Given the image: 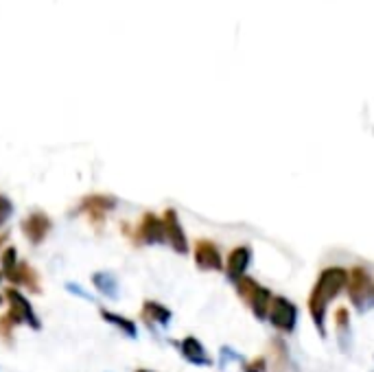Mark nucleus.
Here are the masks:
<instances>
[{
	"mask_svg": "<svg viewBox=\"0 0 374 372\" xmlns=\"http://www.w3.org/2000/svg\"><path fill=\"white\" fill-rule=\"evenodd\" d=\"M193 256H195V265L201 272H222L224 269V259L219 246L210 239H197L195 248H193Z\"/></svg>",
	"mask_w": 374,
	"mask_h": 372,
	"instance_id": "0eeeda50",
	"label": "nucleus"
},
{
	"mask_svg": "<svg viewBox=\"0 0 374 372\" xmlns=\"http://www.w3.org/2000/svg\"><path fill=\"white\" fill-rule=\"evenodd\" d=\"M20 228H22V235L27 237L29 243H33V246H40V243H44L46 237L50 235V230H53V222H50V217L46 213L33 211V213H29L27 217H24Z\"/></svg>",
	"mask_w": 374,
	"mask_h": 372,
	"instance_id": "423d86ee",
	"label": "nucleus"
},
{
	"mask_svg": "<svg viewBox=\"0 0 374 372\" xmlns=\"http://www.w3.org/2000/svg\"><path fill=\"white\" fill-rule=\"evenodd\" d=\"M101 317H103V322L112 324L116 331H121L123 335H127L130 340H136V337H138V326H136L134 320L125 317V315H119V313H114V311H110V309H101Z\"/></svg>",
	"mask_w": 374,
	"mask_h": 372,
	"instance_id": "dca6fc26",
	"label": "nucleus"
},
{
	"mask_svg": "<svg viewBox=\"0 0 374 372\" xmlns=\"http://www.w3.org/2000/svg\"><path fill=\"white\" fill-rule=\"evenodd\" d=\"M7 239H9V235H7V233H5L3 237H0V248H3V243H5ZM0 280H3V274H0Z\"/></svg>",
	"mask_w": 374,
	"mask_h": 372,
	"instance_id": "4be33fe9",
	"label": "nucleus"
},
{
	"mask_svg": "<svg viewBox=\"0 0 374 372\" xmlns=\"http://www.w3.org/2000/svg\"><path fill=\"white\" fill-rule=\"evenodd\" d=\"M5 302L9 304V315L11 320L16 322V326L24 324V326H29L33 331H40L42 329V322L37 320V313L33 309V304L31 300H27V296L16 289V287H9L5 291Z\"/></svg>",
	"mask_w": 374,
	"mask_h": 372,
	"instance_id": "20e7f679",
	"label": "nucleus"
},
{
	"mask_svg": "<svg viewBox=\"0 0 374 372\" xmlns=\"http://www.w3.org/2000/svg\"><path fill=\"white\" fill-rule=\"evenodd\" d=\"M11 215H14V202L0 193V228L11 219Z\"/></svg>",
	"mask_w": 374,
	"mask_h": 372,
	"instance_id": "a211bd4d",
	"label": "nucleus"
},
{
	"mask_svg": "<svg viewBox=\"0 0 374 372\" xmlns=\"http://www.w3.org/2000/svg\"><path fill=\"white\" fill-rule=\"evenodd\" d=\"M348 296H351V302L355 309L359 311H368L374 306V278L370 276V272L366 267H353L348 272Z\"/></svg>",
	"mask_w": 374,
	"mask_h": 372,
	"instance_id": "7ed1b4c3",
	"label": "nucleus"
},
{
	"mask_svg": "<svg viewBox=\"0 0 374 372\" xmlns=\"http://www.w3.org/2000/svg\"><path fill=\"white\" fill-rule=\"evenodd\" d=\"M237 293L241 296V300L250 306V311L254 313L256 320H267V313H269V304H272V291L267 287L259 285V280H254L250 276H243L239 278L237 283Z\"/></svg>",
	"mask_w": 374,
	"mask_h": 372,
	"instance_id": "f03ea898",
	"label": "nucleus"
},
{
	"mask_svg": "<svg viewBox=\"0 0 374 372\" xmlns=\"http://www.w3.org/2000/svg\"><path fill=\"white\" fill-rule=\"evenodd\" d=\"M116 206H119V199L112 197V195H86L81 199V211L88 215V219L92 222L95 226H101L103 222H106V217L110 211H114Z\"/></svg>",
	"mask_w": 374,
	"mask_h": 372,
	"instance_id": "1a4fd4ad",
	"label": "nucleus"
},
{
	"mask_svg": "<svg viewBox=\"0 0 374 372\" xmlns=\"http://www.w3.org/2000/svg\"><path fill=\"white\" fill-rule=\"evenodd\" d=\"M177 349H179V355L193 366H201V368L213 366V357L208 355L206 346L195 335H186L182 342H177Z\"/></svg>",
	"mask_w": 374,
	"mask_h": 372,
	"instance_id": "9b49d317",
	"label": "nucleus"
},
{
	"mask_svg": "<svg viewBox=\"0 0 374 372\" xmlns=\"http://www.w3.org/2000/svg\"><path fill=\"white\" fill-rule=\"evenodd\" d=\"M5 302V293H0V304H3Z\"/></svg>",
	"mask_w": 374,
	"mask_h": 372,
	"instance_id": "b1692460",
	"label": "nucleus"
},
{
	"mask_svg": "<svg viewBox=\"0 0 374 372\" xmlns=\"http://www.w3.org/2000/svg\"><path fill=\"white\" fill-rule=\"evenodd\" d=\"M348 285V272L344 267H326L315 280V285L308 293V313H311L313 326L317 329V333L322 337L326 335V309L328 304L339 296V293L346 289Z\"/></svg>",
	"mask_w": 374,
	"mask_h": 372,
	"instance_id": "f257e3e1",
	"label": "nucleus"
},
{
	"mask_svg": "<svg viewBox=\"0 0 374 372\" xmlns=\"http://www.w3.org/2000/svg\"><path fill=\"white\" fill-rule=\"evenodd\" d=\"M143 317L149 326H160V329H166L171 324L173 320V313L169 306H164L162 302H156V300H147L143 304Z\"/></svg>",
	"mask_w": 374,
	"mask_h": 372,
	"instance_id": "4468645a",
	"label": "nucleus"
},
{
	"mask_svg": "<svg viewBox=\"0 0 374 372\" xmlns=\"http://www.w3.org/2000/svg\"><path fill=\"white\" fill-rule=\"evenodd\" d=\"M162 222H164V235H166V243L177 252V254H188L190 248H188V239H186V233L182 228V222H179V217L173 208H166L164 215H162Z\"/></svg>",
	"mask_w": 374,
	"mask_h": 372,
	"instance_id": "6e6552de",
	"label": "nucleus"
},
{
	"mask_svg": "<svg viewBox=\"0 0 374 372\" xmlns=\"http://www.w3.org/2000/svg\"><path fill=\"white\" fill-rule=\"evenodd\" d=\"M250 263H252V248L250 246H237L228 254V261L224 263L226 276L232 280V283H237V280L243 278L245 272H248Z\"/></svg>",
	"mask_w": 374,
	"mask_h": 372,
	"instance_id": "f8f14e48",
	"label": "nucleus"
},
{
	"mask_svg": "<svg viewBox=\"0 0 374 372\" xmlns=\"http://www.w3.org/2000/svg\"><path fill=\"white\" fill-rule=\"evenodd\" d=\"M14 329H16V322L11 320L9 313L0 317V337L9 342V340H11V333H14Z\"/></svg>",
	"mask_w": 374,
	"mask_h": 372,
	"instance_id": "aec40b11",
	"label": "nucleus"
},
{
	"mask_svg": "<svg viewBox=\"0 0 374 372\" xmlns=\"http://www.w3.org/2000/svg\"><path fill=\"white\" fill-rule=\"evenodd\" d=\"M5 280H9V283L14 285L16 289L24 287V289H29V291L40 293V276H37L35 269L31 265H27V263H18V267Z\"/></svg>",
	"mask_w": 374,
	"mask_h": 372,
	"instance_id": "ddd939ff",
	"label": "nucleus"
},
{
	"mask_svg": "<svg viewBox=\"0 0 374 372\" xmlns=\"http://www.w3.org/2000/svg\"><path fill=\"white\" fill-rule=\"evenodd\" d=\"M335 326H337V335H339V346L344 351L351 349V315H348L346 306H339L335 311Z\"/></svg>",
	"mask_w": 374,
	"mask_h": 372,
	"instance_id": "f3484780",
	"label": "nucleus"
},
{
	"mask_svg": "<svg viewBox=\"0 0 374 372\" xmlns=\"http://www.w3.org/2000/svg\"><path fill=\"white\" fill-rule=\"evenodd\" d=\"M63 287H66V291H68V293H72V296H79V298H81V300H86V302H97L92 293H88V291H86L79 283H66Z\"/></svg>",
	"mask_w": 374,
	"mask_h": 372,
	"instance_id": "6ab92c4d",
	"label": "nucleus"
},
{
	"mask_svg": "<svg viewBox=\"0 0 374 372\" xmlns=\"http://www.w3.org/2000/svg\"><path fill=\"white\" fill-rule=\"evenodd\" d=\"M136 372H153V370H149V368H138Z\"/></svg>",
	"mask_w": 374,
	"mask_h": 372,
	"instance_id": "5701e85b",
	"label": "nucleus"
},
{
	"mask_svg": "<svg viewBox=\"0 0 374 372\" xmlns=\"http://www.w3.org/2000/svg\"><path fill=\"white\" fill-rule=\"evenodd\" d=\"M243 372H267V359L256 357V359H252V362L243 364Z\"/></svg>",
	"mask_w": 374,
	"mask_h": 372,
	"instance_id": "412c9836",
	"label": "nucleus"
},
{
	"mask_svg": "<svg viewBox=\"0 0 374 372\" xmlns=\"http://www.w3.org/2000/svg\"><path fill=\"white\" fill-rule=\"evenodd\" d=\"M136 235H138V241L143 243V246H162V243H166L162 217L153 215V213H145L143 219H140V224H138Z\"/></svg>",
	"mask_w": 374,
	"mask_h": 372,
	"instance_id": "9d476101",
	"label": "nucleus"
},
{
	"mask_svg": "<svg viewBox=\"0 0 374 372\" xmlns=\"http://www.w3.org/2000/svg\"><path fill=\"white\" fill-rule=\"evenodd\" d=\"M92 285L103 298L119 300L121 285H119V280H116V276L112 272H95L92 274Z\"/></svg>",
	"mask_w": 374,
	"mask_h": 372,
	"instance_id": "2eb2a0df",
	"label": "nucleus"
},
{
	"mask_svg": "<svg viewBox=\"0 0 374 372\" xmlns=\"http://www.w3.org/2000/svg\"><path fill=\"white\" fill-rule=\"evenodd\" d=\"M267 320L278 333L289 335V333L295 331V324H298V306L289 302L285 296H274L272 304H269Z\"/></svg>",
	"mask_w": 374,
	"mask_h": 372,
	"instance_id": "39448f33",
	"label": "nucleus"
}]
</instances>
